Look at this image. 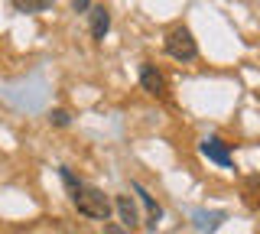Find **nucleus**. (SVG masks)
I'll return each mask as SVG.
<instances>
[{
    "mask_svg": "<svg viewBox=\"0 0 260 234\" xmlns=\"http://www.w3.org/2000/svg\"><path fill=\"white\" fill-rule=\"evenodd\" d=\"M134 192L140 195V202L146 205V228H150V231H156V224H159V218H162V208L156 205V202H153V195L143 189L140 182H134Z\"/></svg>",
    "mask_w": 260,
    "mask_h": 234,
    "instance_id": "5",
    "label": "nucleus"
},
{
    "mask_svg": "<svg viewBox=\"0 0 260 234\" xmlns=\"http://www.w3.org/2000/svg\"><path fill=\"white\" fill-rule=\"evenodd\" d=\"M195 218H199V228H202V231H215L218 224L224 221V212H215V215H202V212H199Z\"/></svg>",
    "mask_w": 260,
    "mask_h": 234,
    "instance_id": "9",
    "label": "nucleus"
},
{
    "mask_svg": "<svg viewBox=\"0 0 260 234\" xmlns=\"http://www.w3.org/2000/svg\"><path fill=\"white\" fill-rule=\"evenodd\" d=\"M72 202H75V208L81 215L94 218V221H108L111 218V198L104 195L101 189H94V185H78V192L72 195Z\"/></svg>",
    "mask_w": 260,
    "mask_h": 234,
    "instance_id": "1",
    "label": "nucleus"
},
{
    "mask_svg": "<svg viewBox=\"0 0 260 234\" xmlns=\"http://www.w3.org/2000/svg\"><path fill=\"white\" fill-rule=\"evenodd\" d=\"M72 10H75V13H85V10H91V0H72Z\"/></svg>",
    "mask_w": 260,
    "mask_h": 234,
    "instance_id": "11",
    "label": "nucleus"
},
{
    "mask_svg": "<svg viewBox=\"0 0 260 234\" xmlns=\"http://www.w3.org/2000/svg\"><path fill=\"white\" fill-rule=\"evenodd\" d=\"M13 7L20 13H39V10H46V7H52V0H13Z\"/></svg>",
    "mask_w": 260,
    "mask_h": 234,
    "instance_id": "8",
    "label": "nucleus"
},
{
    "mask_svg": "<svg viewBox=\"0 0 260 234\" xmlns=\"http://www.w3.org/2000/svg\"><path fill=\"white\" fill-rule=\"evenodd\" d=\"M111 29V13L104 7H91V36L94 39H104Z\"/></svg>",
    "mask_w": 260,
    "mask_h": 234,
    "instance_id": "7",
    "label": "nucleus"
},
{
    "mask_svg": "<svg viewBox=\"0 0 260 234\" xmlns=\"http://www.w3.org/2000/svg\"><path fill=\"white\" fill-rule=\"evenodd\" d=\"M108 234H124L120 228H114V224H108Z\"/></svg>",
    "mask_w": 260,
    "mask_h": 234,
    "instance_id": "12",
    "label": "nucleus"
},
{
    "mask_svg": "<svg viewBox=\"0 0 260 234\" xmlns=\"http://www.w3.org/2000/svg\"><path fill=\"white\" fill-rule=\"evenodd\" d=\"M49 120H52L55 127H69L72 117H69V111H52V117H49Z\"/></svg>",
    "mask_w": 260,
    "mask_h": 234,
    "instance_id": "10",
    "label": "nucleus"
},
{
    "mask_svg": "<svg viewBox=\"0 0 260 234\" xmlns=\"http://www.w3.org/2000/svg\"><path fill=\"white\" fill-rule=\"evenodd\" d=\"M162 46H166V55L176 59V62H195L199 59V46H195V39H192V33L185 26L169 29V36H166Z\"/></svg>",
    "mask_w": 260,
    "mask_h": 234,
    "instance_id": "2",
    "label": "nucleus"
},
{
    "mask_svg": "<svg viewBox=\"0 0 260 234\" xmlns=\"http://www.w3.org/2000/svg\"><path fill=\"white\" fill-rule=\"evenodd\" d=\"M114 208H117V215H120V224H124L127 231H134L137 228V208H134V202H130L127 195H117V202H114Z\"/></svg>",
    "mask_w": 260,
    "mask_h": 234,
    "instance_id": "6",
    "label": "nucleus"
},
{
    "mask_svg": "<svg viewBox=\"0 0 260 234\" xmlns=\"http://www.w3.org/2000/svg\"><path fill=\"white\" fill-rule=\"evenodd\" d=\"M202 153L211 159V163H218V166H231V150H228V143L224 140H218V137H208L205 143H202Z\"/></svg>",
    "mask_w": 260,
    "mask_h": 234,
    "instance_id": "4",
    "label": "nucleus"
},
{
    "mask_svg": "<svg viewBox=\"0 0 260 234\" xmlns=\"http://www.w3.org/2000/svg\"><path fill=\"white\" fill-rule=\"evenodd\" d=\"M140 88L146 94H153V98H166V78H162L156 72V65H150V62L140 65Z\"/></svg>",
    "mask_w": 260,
    "mask_h": 234,
    "instance_id": "3",
    "label": "nucleus"
}]
</instances>
